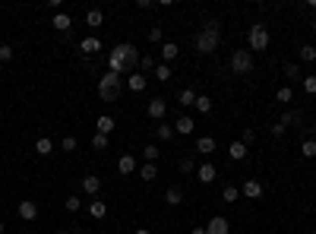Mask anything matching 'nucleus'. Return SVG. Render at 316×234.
Instances as JSON below:
<instances>
[{
    "instance_id": "f257e3e1",
    "label": "nucleus",
    "mask_w": 316,
    "mask_h": 234,
    "mask_svg": "<svg viewBox=\"0 0 316 234\" xmlns=\"http://www.w3.org/2000/svg\"><path fill=\"white\" fill-rule=\"evenodd\" d=\"M139 51H136L133 45H117L114 51H108V73H117V76H124V73H136V67H139Z\"/></svg>"
},
{
    "instance_id": "f03ea898",
    "label": "nucleus",
    "mask_w": 316,
    "mask_h": 234,
    "mask_svg": "<svg viewBox=\"0 0 316 234\" xmlns=\"http://www.w3.org/2000/svg\"><path fill=\"white\" fill-rule=\"evenodd\" d=\"M218 41H221V29H218V22L212 19V22H206V29L196 35V51H199V54H215Z\"/></svg>"
},
{
    "instance_id": "7ed1b4c3",
    "label": "nucleus",
    "mask_w": 316,
    "mask_h": 234,
    "mask_svg": "<svg viewBox=\"0 0 316 234\" xmlns=\"http://www.w3.org/2000/svg\"><path fill=\"white\" fill-rule=\"evenodd\" d=\"M121 89H124V79L117 73H105L98 79V95L105 101H117V98H121Z\"/></svg>"
},
{
    "instance_id": "20e7f679",
    "label": "nucleus",
    "mask_w": 316,
    "mask_h": 234,
    "mask_svg": "<svg viewBox=\"0 0 316 234\" xmlns=\"http://www.w3.org/2000/svg\"><path fill=\"white\" fill-rule=\"evenodd\" d=\"M247 45H250V51H266L269 48V29L262 22L250 25V32H247Z\"/></svg>"
},
{
    "instance_id": "39448f33",
    "label": "nucleus",
    "mask_w": 316,
    "mask_h": 234,
    "mask_svg": "<svg viewBox=\"0 0 316 234\" xmlns=\"http://www.w3.org/2000/svg\"><path fill=\"white\" fill-rule=\"evenodd\" d=\"M231 70H234V76H244V73L253 70V51L250 48L234 51V54H231Z\"/></svg>"
},
{
    "instance_id": "423d86ee",
    "label": "nucleus",
    "mask_w": 316,
    "mask_h": 234,
    "mask_svg": "<svg viewBox=\"0 0 316 234\" xmlns=\"http://www.w3.org/2000/svg\"><path fill=\"white\" fill-rule=\"evenodd\" d=\"M215 177H218V171H215V164H212V161L196 164V180H199V184H212Z\"/></svg>"
},
{
    "instance_id": "0eeeda50",
    "label": "nucleus",
    "mask_w": 316,
    "mask_h": 234,
    "mask_svg": "<svg viewBox=\"0 0 316 234\" xmlns=\"http://www.w3.org/2000/svg\"><path fill=\"white\" fill-rule=\"evenodd\" d=\"M16 212H19L22 222H35V219H38V206L32 203V199H22V203L16 206Z\"/></svg>"
},
{
    "instance_id": "6e6552de",
    "label": "nucleus",
    "mask_w": 316,
    "mask_h": 234,
    "mask_svg": "<svg viewBox=\"0 0 316 234\" xmlns=\"http://www.w3.org/2000/svg\"><path fill=\"white\" fill-rule=\"evenodd\" d=\"M117 171H121V174H136V171H139V164H136V155H121V158H117Z\"/></svg>"
},
{
    "instance_id": "1a4fd4ad",
    "label": "nucleus",
    "mask_w": 316,
    "mask_h": 234,
    "mask_svg": "<svg viewBox=\"0 0 316 234\" xmlns=\"http://www.w3.org/2000/svg\"><path fill=\"white\" fill-rule=\"evenodd\" d=\"M146 85H149V76H142V73H130V76H126V89H130V92H146Z\"/></svg>"
},
{
    "instance_id": "9d476101",
    "label": "nucleus",
    "mask_w": 316,
    "mask_h": 234,
    "mask_svg": "<svg viewBox=\"0 0 316 234\" xmlns=\"http://www.w3.org/2000/svg\"><path fill=\"white\" fill-rule=\"evenodd\" d=\"M206 234H231V228H228V219H221V215L209 219V225H206Z\"/></svg>"
},
{
    "instance_id": "9b49d317",
    "label": "nucleus",
    "mask_w": 316,
    "mask_h": 234,
    "mask_svg": "<svg viewBox=\"0 0 316 234\" xmlns=\"http://www.w3.org/2000/svg\"><path fill=\"white\" fill-rule=\"evenodd\" d=\"M146 111H149V117H152V120H158V124H161V117H165V111H168V105H165V98H152Z\"/></svg>"
},
{
    "instance_id": "f8f14e48",
    "label": "nucleus",
    "mask_w": 316,
    "mask_h": 234,
    "mask_svg": "<svg viewBox=\"0 0 316 234\" xmlns=\"http://www.w3.org/2000/svg\"><path fill=\"white\" fill-rule=\"evenodd\" d=\"M196 130V124H193V117H187V114H181L174 120V133H181V136H190Z\"/></svg>"
},
{
    "instance_id": "ddd939ff",
    "label": "nucleus",
    "mask_w": 316,
    "mask_h": 234,
    "mask_svg": "<svg viewBox=\"0 0 316 234\" xmlns=\"http://www.w3.org/2000/svg\"><path fill=\"white\" fill-rule=\"evenodd\" d=\"M98 190H101V177H95V174H85L82 177V193L98 196Z\"/></svg>"
},
{
    "instance_id": "4468645a",
    "label": "nucleus",
    "mask_w": 316,
    "mask_h": 234,
    "mask_svg": "<svg viewBox=\"0 0 316 234\" xmlns=\"http://www.w3.org/2000/svg\"><path fill=\"white\" fill-rule=\"evenodd\" d=\"M241 193H244L247 199H259V196H262V184H259V180H253V177H250V180H247V184L241 187Z\"/></svg>"
},
{
    "instance_id": "2eb2a0df",
    "label": "nucleus",
    "mask_w": 316,
    "mask_h": 234,
    "mask_svg": "<svg viewBox=\"0 0 316 234\" xmlns=\"http://www.w3.org/2000/svg\"><path fill=\"white\" fill-rule=\"evenodd\" d=\"M117 124H114V117H111V114H101L98 120H95V130H98V133L101 136H111V130H114Z\"/></svg>"
},
{
    "instance_id": "dca6fc26",
    "label": "nucleus",
    "mask_w": 316,
    "mask_h": 234,
    "mask_svg": "<svg viewBox=\"0 0 316 234\" xmlns=\"http://www.w3.org/2000/svg\"><path fill=\"white\" fill-rule=\"evenodd\" d=\"M177 57H181V48H177L174 41H165V45H161V60L171 64V60H177Z\"/></svg>"
},
{
    "instance_id": "f3484780",
    "label": "nucleus",
    "mask_w": 316,
    "mask_h": 234,
    "mask_svg": "<svg viewBox=\"0 0 316 234\" xmlns=\"http://www.w3.org/2000/svg\"><path fill=\"white\" fill-rule=\"evenodd\" d=\"M79 51H82V54H98V51H101V41H98L95 35H89V38L79 41Z\"/></svg>"
},
{
    "instance_id": "a211bd4d",
    "label": "nucleus",
    "mask_w": 316,
    "mask_h": 234,
    "mask_svg": "<svg viewBox=\"0 0 316 234\" xmlns=\"http://www.w3.org/2000/svg\"><path fill=\"white\" fill-rule=\"evenodd\" d=\"M165 203H168V206H181V203H184V190H181V187H168V190H165Z\"/></svg>"
},
{
    "instance_id": "6ab92c4d",
    "label": "nucleus",
    "mask_w": 316,
    "mask_h": 234,
    "mask_svg": "<svg viewBox=\"0 0 316 234\" xmlns=\"http://www.w3.org/2000/svg\"><path fill=\"white\" fill-rule=\"evenodd\" d=\"M51 25H54L57 32H70V25H73V19L66 13H54V19H51Z\"/></svg>"
},
{
    "instance_id": "aec40b11",
    "label": "nucleus",
    "mask_w": 316,
    "mask_h": 234,
    "mask_svg": "<svg viewBox=\"0 0 316 234\" xmlns=\"http://www.w3.org/2000/svg\"><path fill=\"white\" fill-rule=\"evenodd\" d=\"M247 152H250V149H247V146H244L241 140H237V143H231V146H228V155H231V158H234V161H244V158H247Z\"/></svg>"
},
{
    "instance_id": "412c9836",
    "label": "nucleus",
    "mask_w": 316,
    "mask_h": 234,
    "mask_svg": "<svg viewBox=\"0 0 316 234\" xmlns=\"http://www.w3.org/2000/svg\"><path fill=\"white\" fill-rule=\"evenodd\" d=\"M196 152L212 155V152H215V140H212V136H199V140H196Z\"/></svg>"
},
{
    "instance_id": "4be33fe9",
    "label": "nucleus",
    "mask_w": 316,
    "mask_h": 234,
    "mask_svg": "<svg viewBox=\"0 0 316 234\" xmlns=\"http://www.w3.org/2000/svg\"><path fill=\"white\" fill-rule=\"evenodd\" d=\"M101 22H105V13H101V10H89V13H85V25H89V29H101Z\"/></svg>"
},
{
    "instance_id": "5701e85b",
    "label": "nucleus",
    "mask_w": 316,
    "mask_h": 234,
    "mask_svg": "<svg viewBox=\"0 0 316 234\" xmlns=\"http://www.w3.org/2000/svg\"><path fill=\"white\" fill-rule=\"evenodd\" d=\"M158 177V164H142V168H139V180H146V184H152V180H155Z\"/></svg>"
},
{
    "instance_id": "b1692460",
    "label": "nucleus",
    "mask_w": 316,
    "mask_h": 234,
    "mask_svg": "<svg viewBox=\"0 0 316 234\" xmlns=\"http://www.w3.org/2000/svg\"><path fill=\"white\" fill-rule=\"evenodd\" d=\"M89 215H92V219H105V215H108V203H101V199L89 203Z\"/></svg>"
},
{
    "instance_id": "393cba45",
    "label": "nucleus",
    "mask_w": 316,
    "mask_h": 234,
    "mask_svg": "<svg viewBox=\"0 0 316 234\" xmlns=\"http://www.w3.org/2000/svg\"><path fill=\"white\" fill-rule=\"evenodd\" d=\"M35 152L41 155V158H45V155H51V152H54V140H48V136H41V140L35 143Z\"/></svg>"
},
{
    "instance_id": "a878e982",
    "label": "nucleus",
    "mask_w": 316,
    "mask_h": 234,
    "mask_svg": "<svg viewBox=\"0 0 316 234\" xmlns=\"http://www.w3.org/2000/svg\"><path fill=\"white\" fill-rule=\"evenodd\" d=\"M177 101H181V108H193V105H196V92H193V89H181Z\"/></svg>"
},
{
    "instance_id": "bb28decb",
    "label": "nucleus",
    "mask_w": 316,
    "mask_h": 234,
    "mask_svg": "<svg viewBox=\"0 0 316 234\" xmlns=\"http://www.w3.org/2000/svg\"><path fill=\"white\" fill-rule=\"evenodd\" d=\"M221 199H225V203H237V199H241V187L228 184L225 190H221Z\"/></svg>"
},
{
    "instance_id": "cd10ccee",
    "label": "nucleus",
    "mask_w": 316,
    "mask_h": 234,
    "mask_svg": "<svg viewBox=\"0 0 316 234\" xmlns=\"http://www.w3.org/2000/svg\"><path fill=\"white\" fill-rule=\"evenodd\" d=\"M193 108L199 111V114H209V111H212V98H209V95H196V105Z\"/></svg>"
},
{
    "instance_id": "c85d7f7f",
    "label": "nucleus",
    "mask_w": 316,
    "mask_h": 234,
    "mask_svg": "<svg viewBox=\"0 0 316 234\" xmlns=\"http://www.w3.org/2000/svg\"><path fill=\"white\" fill-rule=\"evenodd\" d=\"M281 127H294V124H301V114H297V111H285V114H281V120H278Z\"/></svg>"
},
{
    "instance_id": "c756f323",
    "label": "nucleus",
    "mask_w": 316,
    "mask_h": 234,
    "mask_svg": "<svg viewBox=\"0 0 316 234\" xmlns=\"http://www.w3.org/2000/svg\"><path fill=\"white\" fill-rule=\"evenodd\" d=\"M155 133H158V140H161V143H168L171 136H174V124H158V127H155Z\"/></svg>"
},
{
    "instance_id": "7c9ffc66",
    "label": "nucleus",
    "mask_w": 316,
    "mask_h": 234,
    "mask_svg": "<svg viewBox=\"0 0 316 234\" xmlns=\"http://www.w3.org/2000/svg\"><path fill=\"white\" fill-rule=\"evenodd\" d=\"M301 155L304 158H316V140H304L301 143Z\"/></svg>"
},
{
    "instance_id": "2f4dec72",
    "label": "nucleus",
    "mask_w": 316,
    "mask_h": 234,
    "mask_svg": "<svg viewBox=\"0 0 316 234\" xmlns=\"http://www.w3.org/2000/svg\"><path fill=\"white\" fill-rule=\"evenodd\" d=\"M155 79L158 82H168L171 79V67L168 64H155Z\"/></svg>"
},
{
    "instance_id": "473e14b6",
    "label": "nucleus",
    "mask_w": 316,
    "mask_h": 234,
    "mask_svg": "<svg viewBox=\"0 0 316 234\" xmlns=\"http://www.w3.org/2000/svg\"><path fill=\"white\" fill-rule=\"evenodd\" d=\"M142 155H146V161H149V164H155V161H158V155H161V152H158V146H155V143H152V146H146V149H142Z\"/></svg>"
},
{
    "instance_id": "72a5a7b5",
    "label": "nucleus",
    "mask_w": 316,
    "mask_h": 234,
    "mask_svg": "<svg viewBox=\"0 0 316 234\" xmlns=\"http://www.w3.org/2000/svg\"><path fill=\"white\" fill-rule=\"evenodd\" d=\"M275 98L281 101V105H288V101H291V98H294V92H291V85H281V89L275 92Z\"/></svg>"
},
{
    "instance_id": "f704fd0d",
    "label": "nucleus",
    "mask_w": 316,
    "mask_h": 234,
    "mask_svg": "<svg viewBox=\"0 0 316 234\" xmlns=\"http://www.w3.org/2000/svg\"><path fill=\"white\" fill-rule=\"evenodd\" d=\"M63 206H66V212H79V209H82V199H79V196H66Z\"/></svg>"
},
{
    "instance_id": "c9c22d12",
    "label": "nucleus",
    "mask_w": 316,
    "mask_h": 234,
    "mask_svg": "<svg viewBox=\"0 0 316 234\" xmlns=\"http://www.w3.org/2000/svg\"><path fill=\"white\" fill-rule=\"evenodd\" d=\"M301 60H304V64H313V60H316V48L313 45H304L301 48Z\"/></svg>"
},
{
    "instance_id": "e433bc0d",
    "label": "nucleus",
    "mask_w": 316,
    "mask_h": 234,
    "mask_svg": "<svg viewBox=\"0 0 316 234\" xmlns=\"http://www.w3.org/2000/svg\"><path fill=\"white\" fill-rule=\"evenodd\" d=\"M177 168H181V174H196V161L193 158H181Z\"/></svg>"
},
{
    "instance_id": "4c0bfd02",
    "label": "nucleus",
    "mask_w": 316,
    "mask_h": 234,
    "mask_svg": "<svg viewBox=\"0 0 316 234\" xmlns=\"http://www.w3.org/2000/svg\"><path fill=\"white\" fill-rule=\"evenodd\" d=\"M92 149H95V152H105V149H108V136L95 133V140H92Z\"/></svg>"
},
{
    "instance_id": "58836bf2",
    "label": "nucleus",
    "mask_w": 316,
    "mask_h": 234,
    "mask_svg": "<svg viewBox=\"0 0 316 234\" xmlns=\"http://www.w3.org/2000/svg\"><path fill=\"white\" fill-rule=\"evenodd\" d=\"M76 146H79V143H76V136H63V140H61V149L63 152H76Z\"/></svg>"
},
{
    "instance_id": "ea45409f",
    "label": "nucleus",
    "mask_w": 316,
    "mask_h": 234,
    "mask_svg": "<svg viewBox=\"0 0 316 234\" xmlns=\"http://www.w3.org/2000/svg\"><path fill=\"white\" fill-rule=\"evenodd\" d=\"M139 70H155V57H152V54H142V57H139Z\"/></svg>"
},
{
    "instance_id": "a19ab883",
    "label": "nucleus",
    "mask_w": 316,
    "mask_h": 234,
    "mask_svg": "<svg viewBox=\"0 0 316 234\" xmlns=\"http://www.w3.org/2000/svg\"><path fill=\"white\" fill-rule=\"evenodd\" d=\"M161 38H165V29H161V25H152V29H149V41H155V45H158Z\"/></svg>"
},
{
    "instance_id": "79ce46f5",
    "label": "nucleus",
    "mask_w": 316,
    "mask_h": 234,
    "mask_svg": "<svg viewBox=\"0 0 316 234\" xmlns=\"http://www.w3.org/2000/svg\"><path fill=\"white\" fill-rule=\"evenodd\" d=\"M253 140H256V130H253V127H247L244 133H241V143L247 146V149H250V143H253Z\"/></svg>"
},
{
    "instance_id": "37998d69",
    "label": "nucleus",
    "mask_w": 316,
    "mask_h": 234,
    "mask_svg": "<svg viewBox=\"0 0 316 234\" xmlns=\"http://www.w3.org/2000/svg\"><path fill=\"white\" fill-rule=\"evenodd\" d=\"M304 92L307 95H316V76H304Z\"/></svg>"
},
{
    "instance_id": "c03bdc74",
    "label": "nucleus",
    "mask_w": 316,
    "mask_h": 234,
    "mask_svg": "<svg viewBox=\"0 0 316 234\" xmlns=\"http://www.w3.org/2000/svg\"><path fill=\"white\" fill-rule=\"evenodd\" d=\"M285 76H288V79H297V76H301V67H297V64H285Z\"/></svg>"
},
{
    "instance_id": "a18cd8bd",
    "label": "nucleus",
    "mask_w": 316,
    "mask_h": 234,
    "mask_svg": "<svg viewBox=\"0 0 316 234\" xmlns=\"http://www.w3.org/2000/svg\"><path fill=\"white\" fill-rule=\"evenodd\" d=\"M6 60H13V48L10 45H0V64H6Z\"/></svg>"
},
{
    "instance_id": "49530a36",
    "label": "nucleus",
    "mask_w": 316,
    "mask_h": 234,
    "mask_svg": "<svg viewBox=\"0 0 316 234\" xmlns=\"http://www.w3.org/2000/svg\"><path fill=\"white\" fill-rule=\"evenodd\" d=\"M272 136H275V140H281V136H285V127H281L278 120H275V124H272Z\"/></svg>"
},
{
    "instance_id": "de8ad7c7",
    "label": "nucleus",
    "mask_w": 316,
    "mask_h": 234,
    "mask_svg": "<svg viewBox=\"0 0 316 234\" xmlns=\"http://www.w3.org/2000/svg\"><path fill=\"white\" fill-rule=\"evenodd\" d=\"M133 234H152V231H149V228H136Z\"/></svg>"
},
{
    "instance_id": "09e8293b",
    "label": "nucleus",
    "mask_w": 316,
    "mask_h": 234,
    "mask_svg": "<svg viewBox=\"0 0 316 234\" xmlns=\"http://www.w3.org/2000/svg\"><path fill=\"white\" fill-rule=\"evenodd\" d=\"M190 234H206V228H193V231H190Z\"/></svg>"
},
{
    "instance_id": "8fccbe9b",
    "label": "nucleus",
    "mask_w": 316,
    "mask_h": 234,
    "mask_svg": "<svg viewBox=\"0 0 316 234\" xmlns=\"http://www.w3.org/2000/svg\"><path fill=\"white\" fill-rule=\"evenodd\" d=\"M310 29H313V32H316V19H313V22H310Z\"/></svg>"
},
{
    "instance_id": "3c124183",
    "label": "nucleus",
    "mask_w": 316,
    "mask_h": 234,
    "mask_svg": "<svg viewBox=\"0 0 316 234\" xmlns=\"http://www.w3.org/2000/svg\"><path fill=\"white\" fill-rule=\"evenodd\" d=\"M3 228H6V225H3V222H0V234H3Z\"/></svg>"
},
{
    "instance_id": "603ef678",
    "label": "nucleus",
    "mask_w": 316,
    "mask_h": 234,
    "mask_svg": "<svg viewBox=\"0 0 316 234\" xmlns=\"http://www.w3.org/2000/svg\"><path fill=\"white\" fill-rule=\"evenodd\" d=\"M54 234H70V231H54Z\"/></svg>"
}]
</instances>
